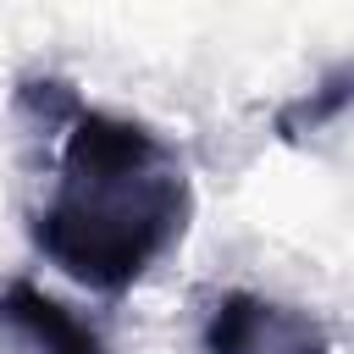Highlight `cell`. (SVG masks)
Masks as SVG:
<instances>
[{
    "mask_svg": "<svg viewBox=\"0 0 354 354\" xmlns=\"http://www.w3.org/2000/svg\"><path fill=\"white\" fill-rule=\"evenodd\" d=\"M183 227V183L160 144L116 116H77L66 177L39 221V243L83 282H133Z\"/></svg>",
    "mask_w": 354,
    "mask_h": 354,
    "instance_id": "cell-1",
    "label": "cell"
}]
</instances>
